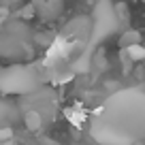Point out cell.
<instances>
[{"label": "cell", "instance_id": "6da1fadb", "mask_svg": "<svg viewBox=\"0 0 145 145\" xmlns=\"http://www.w3.org/2000/svg\"><path fill=\"white\" fill-rule=\"evenodd\" d=\"M30 5L43 19H56L62 13L64 0H30Z\"/></svg>", "mask_w": 145, "mask_h": 145}, {"label": "cell", "instance_id": "7a4b0ae2", "mask_svg": "<svg viewBox=\"0 0 145 145\" xmlns=\"http://www.w3.org/2000/svg\"><path fill=\"white\" fill-rule=\"evenodd\" d=\"M132 45H141V32L126 30L120 36V47H122V49H128V47H132Z\"/></svg>", "mask_w": 145, "mask_h": 145}, {"label": "cell", "instance_id": "3957f363", "mask_svg": "<svg viewBox=\"0 0 145 145\" xmlns=\"http://www.w3.org/2000/svg\"><path fill=\"white\" fill-rule=\"evenodd\" d=\"M26 126L30 128V130H39V128H41V115L36 113V111H30V113L26 115Z\"/></svg>", "mask_w": 145, "mask_h": 145}, {"label": "cell", "instance_id": "277c9868", "mask_svg": "<svg viewBox=\"0 0 145 145\" xmlns=\"http://www.w3.org/2000/svg\"><path fill=\"white\" fill-rule=\"evenodd\" d=\"M126 56L135 62V60H145V49L141 45H132V47H128L126 49Z\"/></svg>", "mask_w": 145, "mask_h": 145}, {"label": "cell", "instance_id": "5b68a950", "mask_svg": "<svg viewBox=\"0 0 145 145\" xmlns=\"http://www.w3.org/2000/svg\"><path fill=\"white\" fill-rule=\"evenodd\" d=\"M115 13H118V17L122 19V22H128V19H130V11H128V7L124 5V2H118V5H115Z\"/></svg>", "mask_w": 145, "mask_h": 145}, {"label": "cell", "instance_id": "8992f818", "mask_svg": "<svg viewBox=\"0 0 145 145\" xmlns=\"http://www.w3.org/2000/svg\"><path fill=\"white\" fill-rule=\"evenodd\" d=\"M34 13H36V11H34V7H32V5H26L22 11H19V17H24V19H30Z\"/></svg>", "mask_w": 145, "mask_h": 145}, {"label": "cell", "instance_id": "52a82bcc", "mask_svg": "<svg viewBox=\"0 0 145 145\" xmlns=\"http://www.w3.org/2000/svg\"><path fill=\"white\" fill-rule=\"evenodd\" d=\"M24 0H2V5L5 7H19Z\"/></svg>", "mask_w": 145, "mask_h": 145}, {"label": "cell", "instance_id": "ba28073f", "mask_svg": "<svg viewBox=\"0 0 145 145\" xmlns=\"http://www.w3.org/2000/svg\"><path fill=\"white\" fill-rule=\"evenodd\" d=\"M11 135H13V130H11V128H5V130H0V139H9Z\"/></svg>", "mask_w": 145, "mask_h": 145}, {"label": "cell", "instance_id": "9c48e42d", "mask_svg": "<svg viewBox=\"0 0 145 145\" xmlns=\"http://www.w3.org/2000/svg\"><path fill=\"white\" fill-rule=\"evenodd\" d=\"M43 145H58V143H54L51 139H43Z\"/></svg>", "mask_w": 145, "mask_h": 145}, {"label": "cell", "instance_id": "30bf717a", "mask_svg": "<svg viewBox=\"0 0 145 145\" xmlns=\"http://www.w3.org/2000/svg\"><path fill=\"white\" fill-rule=\"evenodd\" d=\"M132 145H143V141H135V143H132Z\"/></svg>", "mask_w": 145, "mask_h": 145}]
</instances>
